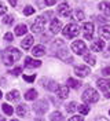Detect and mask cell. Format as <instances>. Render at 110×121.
<instances>
[{
    "label": "cell",
    "mask_w": 110,
    "mask_h": 121,
    "mask_svg": "<svg viewBox=\"0 0 110 121\" xmlns=\"http://www.w3.org/2000/svg\"><path fill=\"white\" fill-rule=\"evenodd\" d=\"M10 73H13V74H14V76H18V74H19V73H21V68H15L14 70H11Z\"/></svg>",
    "instance_id": "38"
},
{
    "label": "cell",
    "mask_w": 110,
    "mask_h": 121,
    "mask_svg": "<svg viewBox=\"0 0 110 121\" xmlns=\"http://www.w3.org/2000/svg\"><path fill=\"white\" fill-rule=\"evenodd\" d=\"M62 33H63V36L67 37V39L77 37L79 33H80V28H79L76 23H69V25H66L65 28L62 29Z\"/></svg>",
    "instance_id": "2"
},
{
    "label": "cell",
    "mask_w": 110,
    "mask_h": 121,
    "mask_svg": "<svg viewBox=\"0 0 110 121\" xmlns=\"http://www.w3.org/2000/svg\"><path fill=\"white\" fill-rule=\"evenodd\" d=\"M77 109H79V112H80L81 114H88V112H89V107H88L87 105H79Z\"/></svg>",
    "instance_id": "29"
},
{
    "label": "cell",
    "mask_w": 110,
    "mask_h": 121,
    "mask_svg": "<svg viewBox=\"0 0 110 121\" xmlns=\"http://www.w3.org/2000/svg\"><path fill=\"white\" fill-rule=\"evenodd\" d=\"M96 85H98V88L102 91H107L110 88V80H106V78H99L98 81H96Z\"/></svg>",
    "instance_id": "10"
},
{
    "label": "cell",
    "mask_w": 110,
    "mask_h": 121,
    "mask_svg": "<svg viewBox=\"0 0 110 121\" xmlns=\"http://www.w3.org/2000/svg\"><path fill=\"white\" fill-rule=\"evenodd\" d=\"M58 14L61 17H65V18H69L70 14H72V10H70V6L67 3H62L58 6Z\"/></svg>",
    "instance_id": "7"
},
{
    "label": "cell",
    "mask_w": 110,
    "mask_h": 121,
    "mask_svg": "<svg viewBox=\"0 0 110 121\" xmlns=\"http://www.w3.org/2000/svg\"><path fill=\"white\" fill-rule=\"evenodd\" d=\"M3 22L6 23V25H11V23L14 22V17H13V15H7V17H4Z\"/></svg>",
    "instance_id": "31"
},
{
    "label": "cell",
    "mask_w": 110,
    "mask_h": 121,
    "mask_svg": "<svg viewBox=\"0 0 110 121\" xmlns=\"http://www.w3.org/2000/svg\"><path fill=\"white\" fill-rule=\"evenodd\" d=\"M106 98H110V92H106V95H105Z\"/></svg>",
    "instance_id": "42"
},
{
    "label": "cell",
    "mask_w": 110,
    "mask_h": 121,
    "mask_svg": "<svg viewBox=\"0 0 110 121\" xmlns=\"http://www.w3.org/2000/svg\"><path fill=\"white\" fill-rule=\"evenodd\" d=\"M76 109H77V103H76V102H70L69 105L66 106V110H67V113H73Z\"/></svg>",
    "instance_id": "28"
},
{
    "label": "cell",
    "mask_w": 110,
    "mask_h": 121,
    "mask_svg": "<svg viewBox=\"0 0 110 121\" xmlns=\"http://www.w3.org/2000/svg\"><path fill=\"white\" fill-rule=\"evenodd\" d=\"M26 30H28V28H26L23 23H19V25L15 28V35H17V36H22V35L26 33Z\"/></svg>",
    "instance_id": "21"
},
{
    "label": "cell",
    "mask_w": 110,
    "mask_h": 121,
    "mask_svg": "<svg viewBox=\"0 0 110 121\" xmlns=\"http://www.w3.org/2000/svg\"><path fill=\"white\" fill-rule=\"evenodd\" d=\"M7 99L8 100H11V102H15V100H18L19 99V92L18 91H11V92H8L7 94Z\"/></svg>",
    "instance_id": "22"
},
{
    "label": "cell",
    "mask_w": 110,
    "mask_h": 121,
    "mask_svg": "<svg viewBox=\"0 0 110 121\" xmlns=\"http://www.w3.org/2000/svg\"><path fill=\"white\" fill-rule=\"evenodd\" d=\"M61 28H62V23H61V21L59 19H52L51 21V25H50V29H51L52 33H59L61 32Z\"/></svg>",
    "instance_id": "12"
},
{
    "label": "cell",
    "mask_w": 110,
    "mask_h": 121,
    "mask_svg": "<svg viewBox=\"0 0 110 121\" xmlns=\"http://www.w3.org/2000/svg\"><path fill=\"white\" fill-rule=\"evenodd\" d=\"M102 74L103 76H110V68H103L102 69Z\"/></svg>",
    "instance_id": "37"
},
{
    "label": "cell",
    "mask_w": 110,
    "mask_h": 121,
    "mask_svg": "<svg viewBox=\"0 0 110 121\" xmlns=\"http://www.w3.org/2000/svg\"><path fill=\"white\" fill-rule=\"evenodd\" d=\"M103 47H105V43H103V40H95L92 45H91V50L92 51H95V52H99V51H102Z\"/></svg>",
    "instance_id": "14"
},
{
    "label": "cell",
    "mask_w": 110,
    "mask_h": 121,
    "mask_svg": "<svg viewBox=\"0 0 110 121\" xmlns=\"http://www.w3.org/2000/svg\"><path fill=\"white\" fill-rule=\"evenodd\" d=\"M32 54H33L35 56H41V55L45 54V50H44V47L41 44H39V45H35V47L32 48Z\"/></svg>",
    "instance_id": "18"
},
{
    "label": "cell",
    "mask_w": 110,
    "mask_h": 121,
    "mask_svg": "<svg viewBox=\"0 0 110 121\" xmlns=\"http://www.w3.org/2000/svg\"><path fill=\"white\" fill-rule=\"evenodd\" d=\"M4 40L13 41V40H14V35H13V33H6V35H4Z\"/></svg>",
    "instance_id": "35"
},
{
    "label": "cell",
    "mask_w": 110,
    "mask_h": 121,
    "mask_svg": "<svg viewBox=\"0 0 110 121\" xmlns=\"http://www.w3.org/2000/svg\"><path fill=\"white\" fill-rule=\"evenodd\" d=\"M26 113H28V110H26V106L25 105H19L17 107V114H18L19 117H25Z\"/></svg>",
    "instance_id": "25"
},
{
    "label": "cell",
    "mask_w": 110,
    "mask_h": 121,
    "mask_svg": "<svg viewBox=\"0 0 110 121\" xmlns=\"http://www.w3.org/2000/svg\"><path fill=\"white\" fill-rule=\"evenodd\" d=\"M1 58H3V62L4 65H14L17 60L21 58V51L17 50L15 47H7L3 52H1Z\"/></svg>",
    "instance_id": "1"
},
{
    "label": "cell",
    "mask_w": 110,
    "mask_h": 121,
    "mask_svg": "<svg viewBox=\"0 0 110 121\" xmlns=\"http://www.w3.org/2000/svg\"><path fill=\"white\" fill-rule=\"evenodd\" d=\"M74 19H76V21H83V19H84V13H83V11H76Z\"/></svg>",
    "instance_id": "32"
},
{
    "label": "cell",
    "mask_w": 110,
    "mask_h": 121,
    "mask_svg": "<svg viewBox=\"0 0 110 121\" xmlns=\"http://www.w3.org/2000/svg\"><path fill=\"white\" fill-rule=\"evenodd\" d=\"M99 10L105 14V17H110V3L109 1H102V3H99Z\"/></svg>",
    "instance_id": "13"
},
{
    "label": "cell",
    "mask_w": 110,
    "mask_h": 121,
    "mask_svg": "<svg viewBox=\"0 0 110 121\" xmlns=\"http://www.w3.org/2000/svg\"><path fill=\"white\" fill-rule=\"evenodd\" d=\"M44 1H45V4H47V6H54L57 0H44Z\"/></svg>",
    "instance_id": "39"
},
{
    "label": "cell",
    "mask_w": 110,
    "mask_h": 121,
    "mask_svg": "<svg viewBox=\"0 0 110 121\" xmlns=\"http://www.w3.org/2000/svg\"><path fill=\"white\" fill-rule=\"evenodd\" d=\"M45 85H47V88H48V90H51V91H57L58 90V87L59 85H57V83H48V84H45Z\"/></svg>",
    "instance_id": "33"
},
{
    "label": "cell",
    "mask_w": 110,
    "mask_h": 121,
    "mask_svg": "<svg viewBox=\"0 0 110 121\" xmlns=\"http://www.w3.org/2000/svg\"><path fill=\"white\" fill-rule=\"evenodd\" d=\"M8 3H10L11 6H17V0H8Z\"/></svg>",
    "instance_id": "41"
},
{
    "label": "cell",
    "mask_w": 110,
    "mask_h": 121,
    "mask_svg": "<svg viewBox=\"0 0 110 121\" xmlns=\"http://www.w3.org/2000/svg\"><path fill=\"white\" fill-rule=\"evenodd\" d=\"M22 77H23V80H25V81H28V83H33V81H35V78H36V76H35V74H33V76L23 74Z\"/></svg>",
    "instance_id": "34"
},
{
    "label": "cell",
    "mask_w": 110,
    "mask_h": 121,
    "mask_svg": "<svg viewBox=\"0 0 110 121\" xmlns=\"http://www.w3.org/2000/svg\"><path fill=\"white\" fill-rule=\"evenodd\" d=\"M1 109H3V112H4L6 114H8V116H11V114H13V112H14V109L8 105V103H3Z\"/></svg>",
    "instance_id": "26"
},
{
    "label": "cell",
    "mask_w": 110,
    "mask_h": 121,
    "mask_svg": "<svg viewBox=\"0 0 110 121\" xmlns=\"http://www.w3.org/2000/svg\"><path fill=\"white\" fill-rule=\"evenodd\" d=\"M72 50L74 51V54L83 55V54H85V51H87V45H85L84 41L77 40V41H73V43H72Z\"/></svg>",
    "instance_id": "5"
},
{
    "label": "cell",
    "mask_w": 110,
    "mask_h": 121,
    "mask_svg": "<svg viewBox=\"0 0 110 121\" xmlns=\"http://www.w3.org/2000/svg\"><path fill=\"white\" fill-rule=\"evenodd\" d=\"M37 98V91L36 90H29L26 94H25V99L26 100H33V99Z\"/></svg>",
    "instance_id": "23"
},
{
    "label": "cell",
    "mask_w": 110,
    "mask_h": 121,
    "mask_svg": "<svg viewBox=\"0 0 110 121\" xmlns=\"http://www.w3.org/2000/svg\"><path fill=\"white\" fill-rule=\"evenodd\" d=\"M57 94H58V96L61 99H66L69 96V88L66 85H59L58 90H57Z\"/></svg>",
    "instance_id": "11"
},
{
    "label": "cell",
    "mask_w": 110,
    "mask_h": 121,
    "mask_svg": "<svg viewBox=\"0 0 110 121\" xmlns=\"http://www.w3.org/2000/svg\"><path fill=\"white\" fill-rule=\"evenodd\" d=\"M25 65L28 68H40L41 66V62L40 60H33L30 56H28V58H25Z\"/></svg>",
    "instance_id": "15"
},
{
    "label": "cell",
    "mask_w": 110,
    "mask_h": 121,
    "mask_svg": "<svg viewBox=\"0 0 110 121\" xmlns=\"http://www.w3.org/2000/svg\"><path fill=\"white\" fill-rule=\"evenodd\" d=\"M83 29H84V39H87V40H91L92 36H94V23L92 22H85L84 23V26H83Z\"/></svg>",
    "instance_id": "6"
},
{
    "label": "cell",
    "mask_w": 110,
    "mask_h": 121,
    "mask_svg": "<svg viewBox=\"0 0 110 121\" xmlns=\"http://www.w3.org/2000/svg\"><path fill=\"white\" fill-rule=\"evenodd\" d=\"M44 25H45V18L41 15V17H37L36 19H35V22L32 23L30 29H32L33 33H41L44 30Z\"/></svg>",
    "instance_id": "4"
},
{
    "label": "cell",
    "mask_w": 110,
    "mask_h": 121,
    "mask_svg": "<svg viewBox=\"0 0 110 121\" xmlns=\"http://www.w3.org/2000/svg\"><path fill=\"white\" fill-rule=\"evenodd\" d=\"M57 56L61 58V59H65V60H66V58H70L69 54H67V48H66V47H62L61 50L57 51Z\"/></svg>",
    "instance_id": "20"
},
{
    "label": "cell",
    "mask_w": 110,
    "mask_h": 121,
    "mask_svg": "<svg viewBox=\"0 0 110 121\" xmlns=\"http://www.w3.org/2000/svg\"><path fill=\"white\" fill-rule=\"evenodd\" d=\"M99 36L102 39H110V26L109 25H105L99 29Z\"/></svg>",
    "instance_id": "17"
},
{
    "label": "cell",
    "mask_w": 110,
    "mask_h": 121,
    "mask_svg": "<svg viewBox=\"0 0 110 121\" xmlns=\"http://www.w3.org/2000/svg\"><path fill=\"white\" fill-rule=\"evenodd\" d=\"M47 107H48V105H47L45 100H39L36 105H35V112H36L37 114H43L44 112L47 110Z\"/></svg>",
    "instance_id": "9"
},
{
    "label": "cell",
    "mask_w": 110,
    "mask_h": 121,
    "mask_svg": "<svg viewBox=\"0 0 110 121\" xmlns=\"http://www.w3.org/2000/svg\"><path fill=\"white\" fill-rule=\"evenodd\" d=\"M35 13V8L32 7V6H26V7L23 8V14L25 15H32Z\"/></svg>",
    "instance_id": "30"
},
{
    "label": "cell",
    "mask_w": 110,
    "mask_h": 121,
    "mask_svg": "<svg viewBox=\"0 0 110 121\" xmlns=\"http://www.w3.org/2000/svg\"><path fill=\"white\" fill-rule=\"evenodd\" d=\"M50 120H59V121H62L63 120V116H62V114L59 113V112H54V113L51 114V117H50Z\"/></svg>",
    "instance_id": "27"
},
{
    "label": "cell",
    "mask_w": 110,
    "mask_h": 121,
    "mask_svg": "<svg viewBox=\"0 0 110 121\" xmlns=\"http://www.w3.org/2000/svg\"><path fill=\"white\" fill-rule=\"evenodd\" d=\"M84 60L87 62L88 65H91V66H94L96 63V59H95V56L92 55V54H85V56H84Z\"/></svg>",
    "instance_id": "24"
},
{
    "label": "cell",
    "mask_w": 110,
    "mask_h": 121,
    "mask_svg": "<svg viewBox=\"0 0 110 121\" xmlns=\"http://www.w3.org/2000/svg\"><path fill=\"white\" fill-rule=\"evenodd\" d=\"M98 99H99V94L94 88L88 87L87 90L84 91V94H83V100L85 103H95V102H98Z\"/></svg>",
    "instance_id": "3"
},
{
    "label": "cell",
    "mask_w": 110,
    "mask_h": 121,
    "mask_svg": "<svg viewBox=\"0 0 110 121\" xmlns=\"http://www.w3.org/2000/svg\"><path fill=\"white\" fill-rule=\"evenodd\" d=\"M67 87H70V88H73V90H79L80 88L81 83L79 80H74V78H67Z\"/></svg>",
    "instance_id": "19"
},
{
    "label": "cell",
    "mask_w": 110,
    "mask_h": 121,
    "mask_svg": "<svg viewBox=\"0 0 110 121\" xmlns=\"http://www.w3.org/2000/svg\"><path fill=\"white\" fill-rule=\"evenodd\" d=\"M70 120L72 121H83V117H81V116H77V117H72Z\"/></svg>",
    "instance_id": "40"
},
{
    "label": "cell",
    "mask_w": 110,
    "mask_h": 121,
    "mask_svg": "<svg viewBox=\"0 0 110 121\" xmlns=\"http://www.w3.org/2000/svg\"><path fill=\"white\" fill-rule=\"evenodd\" d=\"M74 73H76V76H79V77H87V76L91 73V70H89L88 66L79 65V66H76V68H74Z\"/></svg>",
    "instance_id": "8"
},
{
    "label": "cell",
    "mask_w": 110,
    "mask_h": 121,
    "mask_svg": "<svg viewBox=\"0 0 110 121\" xmlns=\"http://www.w3.org/2000/svg\"><path fill=\"white\" fill-rule=\"evenodd\" d=\"M33 36H26V37L23 39V41L21 43V45H22V48L23 50H29L30 47L33 45Z\"/></svg>",
    "instance_id": "16"
},
{
    "label": "cell",
    "mask_w": 110,
    "mask_h": 121,
    "mask_svg": "<svg viewBox=\"0 0 110 121\" xmlns=\"http://www.w3.org/2000/svg\"><path fill=\"white\" fill-rule=\"evenodd\" d=\"M6 13H7V7H6V6H4L1 1H0V15L6 14Z\"/></svg>",
    "instance_id": "36"
},
{
    "label": "cell",
    "mask_w": 110,
    "mask_h": 121,
    "mask_svg": "<svg viewBox=\"0 0 110 121\" xmlns=\"http://www.w3.org/2000/svg\"><path fill=\"white\" fill-rule=\"evenodd\" d=\"M1 96H3V92H1V91H0V99H1Z\"/></svg>",
    "instance_id": "43"
}]
</instances>
